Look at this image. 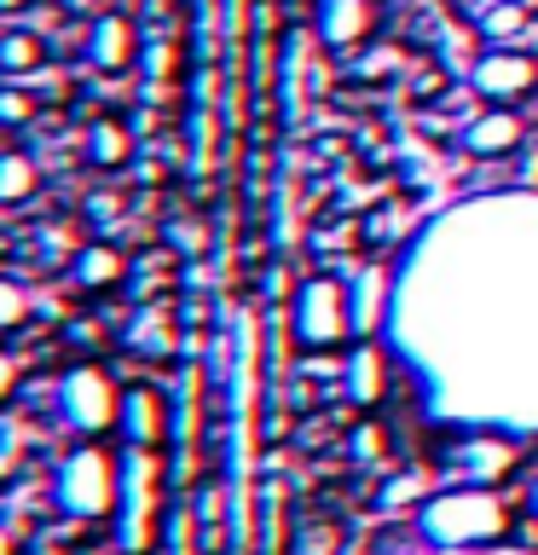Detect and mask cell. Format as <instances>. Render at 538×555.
Returning <instances> with one entry per match:
<instances>
[{"label": "cell", "instance_id": "cell-27", "mask_svg": "<svg viewBox=\"0 0 538 555\" xmlns=\"http://www.w3.org/2000/svg\"><path fill=\"white\" fill-rule=\"evenodd\" d=\"M17 7H24V0H0V12H17Z\"/></svg>", "mask_w": 538, "mask_h": 555}, {"label": "cell", "instance_id": "cell-24", "mask_svg": "<svg viewBox=\"0 0 538 555\" xmlns=\"http://www.w3.org/2000/svg\"><path fill=\"white\" fill-rule=\"evenodd\" d=\"M168 237H174V249H197V243H203L197 225H168Z\"/></svg>", "mask_w": 538, "mask_h": 555}, {"label": "cell", "instance_id": "cell-23", "mask_svg": "<svg viewBox=\"0 0 538 555\" xmlns=\"http://www.w3.org/2000/svg\"><path fill=\"white\" fill-rule=\"evenodd\" d=\"M17 382H24V364H17V353L0 347V405H12V399H17Z\"/></svg>", "mask_w": 538, "mask_h": 555}, {"label": "cell", "instance_id": "cell-15", "mask_svg": "<svg viewBox=\"0 0 538 555\" xmlns=\"http://www.w3.org/2000/svg\"><path fill=\"white\" fill-rule=\"evenodd\" d=\"M139 52V35L121 12H104L93 17V29H87V59H93L99 69H128Z\"/></svg>", "mask_w": 538, "mask_h": 555}, {"label": "cell", "instance_id": "cell-19", "mask_svg": "<svg viewBox=\"0 0 538 555\" xmlns=\"http://www.w3.org/2000/svg\"><path fill=\"white\" fill-rule=\"evenodd\" d=\"M41 59H47L41 35H29V29L0 35V69H7V76H29V69H41Z\"/></svg>", "mask_w": 538, "mask_h": 555}, {"label": "cell", "instance_id": "cell-25", "mask_svg": "<svg viewBox=\"0 0 538 555\" xmlns=\"http://www.w3.org/2000/svg\"><path fill=\"white\" fill-rule=\"evenodd\" d=\"M0 555H17V532L7 527V520H0Z\"/></svg>", "mask_w": 538, "mask_h": 555}, {"label": "cell", "instance_id": "cell-11", "mask_svg": "<svg viewBox=\"0 0 538 555\" xmlns=\"http://www.w3.org/2000/svg\"><path fill=\"white\" fill-rule=\"evenodd\" d=\"M347 312H354V341L359 336H376L388 330L394 319V278L388 267H364L359 278H347Z\"/></svg>", "mask_w": 538, "mask_h": 555}, {"label": "cell", "instance_id": "cell-6", "mask_svg": "<svg viewBox=\"0 0 538 555\" xmlns=\"http://www.w3.org/2000/svg\"><path fill=\"white\" fill-rule=\"evenodd\" d=\"M116 405H121V382L104 364L81 359L59 376V416L81 440H99L104 428H116Z\"/></svg>", "mask_w": 538, "mask_h": 555}, {"label": "cell", "instance_id": "cell-17", "mask_svg": "<svg viewBox=\"0 0 538 555\" xmlns=\"http://www.w3.org/2000/svg\"><path fill=\"white\" fill-rule=\"evenodd\" d=\"M128 156H133V133H128V121L99 116L93 128H87V163H93V168H121Z\"/></svg>", "mask_w": 538, "mask_h": 555}, {"label": "cell", "instance_id": "cell-8", "mask_svg": "<svg viewBox=\"0 0 538 555\" xmlns=\"http://www.w3.org/2000/svg\"><path fill=\"white\" fill-rule=\"evenodd\" d=\"M388 376H394V347L388 341H376V336L347 341V353H342V399L347 405L376 411L382 399H388V388H394Z\"/></svg>", "mask_w": 538, "mask_h": 555}, {"label": "cell", "instance_id": "cell-3", "mask_svg": "<svg viewBox=\"0 0 538 555\" xmlns=\"http://www.w3.org/2000/svg\"><path fill=\"white\" fill-rule=\"evenodd\" d=\"M52 498H59V509L76 515V520L116 515V498H121V451H104L99 440H81L76 451H64L59 475H52Z\"/></svg>", "mask_w": 538, "mask_h": 555}, {"label": "cell", "instance_id": "cell-20", "mask_svg": "<svg viewBox=\"0 0 538 555\" xmlns=\"http://www.w3.org/2000/svg\"><path fill=\"white\" fill-rule=\"evenodd\" d=\"M220 538H226V492L208 486L197 498V550L203 555H220Z\"/></svg>", "mask_w": 538, "mask_h": 555}, {"label": "cell", "instance_id": "cell-7", "mask_svg": "<svg viewBox=\"0 0 538 555\" xmlns=\"http://www.w3.org/2000/svg\"><path fill=\"white\" fill-rule=\"evenodd\" d=\"M469 87L492 104H515V99L538 93V59L521 47H486V52H475V64H469Z\"/></svg>", "mask_w": 538, "mask_h": 555}, {"label": "cell", "instance_id": "cell-18", "mask_svg": "<svg viewBox=\"0 0 538 555\" xmlns=\"http://www.w3.org/2000/svg\"><path fill=\"white\" fill-rule=\"evenodd\" d=\"M41 191V168L29 151H0V208H17Z\"/></svg>", "mask_w": 538, "mask_h": 555}, {"label": "cell", "instance_id": "cell-22", "mask_svg": "<svg viewBox=\"0 0 538 555\" xmlns=\"http://www.w3.org/2000/svg\"><path fill=\"white\" fill-rule=\"evenodd\" d=\"M29 116H35V99L7 87V93H0V128H17V121H29Z\"/></svg>", "mask_w": 538, "mask_h": 555}, {"label": "cell", "instance_id": "cell-26", "mask_svg": "<svg viewBox=\"0 0 538 555\" xmlns=\"http://www.w3.org/2000/svg\"><path fill=\"white\" fill-rule=\"evenodd\" d=\"M527 515H533V520H538V475H533V480H527Z\"/></svg>", "mask_w": 538, "mask_h": 555}, {"label": "cell", "instance_id": "cell-13", "mask_svg": "<svg viewBox=\"0 0 538 555\" xmlns=\"http://www.w3.org/2000/svg\"><path fill=\"white\" fill-rule=\"evenodd\" d=\"M312 29H319V41L324 47H359L364 35L376 29V12H371V0H319V17H312Z\"/></svg>", "mask_w": 538, "mask_h": 555}, {"label": "cell", "instance_id": "cell-9", "mask_svg": "<svg viewBox=\"0 0 538 555\" xmlns=\"http://www.w3.org/2000/svg\"><path fill=\"white\" fill-rule=\"evenodd\" d=\"M116 434H121V446H139V451L163 446L168 440L163 388H151V382H128V388H121V405H116Z\"/></svg>", "mask_w": 538, "mask_h": 555}, {"label": "cell", "instance_id": "cell-14", "mask_svg": "<svg viewBox=\"0 0 538 555\" xmlns=\"http://www.w3.org/2000/svg\"><path fill=\"white\" fill-rule=\"evenodd\" d=\"M121 272H128V255H121L111 237H93V243H81V249L69 255V284L76 289H93V295L116 289Z\"/></svg>", "mask_w": 538, "mask_h": 555}, {"label": "cell", "instance_id": "cell-1", "mask_svg": "<svg viewBox=\"0 0 538 555\" xmlns=\"http://www.w3.org/2000/svg\"><path fill=\"white\" fill-rule=\"evenodd\" d=\"M417 538L440 555L492 550L510 538V509H503L498 486H446L417 503Z\"/></svg>", "mask_w": 538, "mask_h": 555}, {"label": "cell", "instance_id": "cell-2", "mask_svg": "<svg viewBox=\"0 0 538 555\" xmlns=\"http://www.w3.org/2000/svg\"><path fill=\"white\" fill-rule=\"evenodd\" d=\"M163 463L156 451H139V446H121V498H116V515H111V532H116V550L121 555H151L156 538H163Z\"/></svg>", "mask_w": 538, "mask_h": 555}, {"label": "cell", "instance_id": "cell-4", "mask_svg": "<svg viewBox=\"0 0 538 555\" xmlns=\"http://www.w3.org/2000/svg\"><path fill=\"white\" fill-rule=\"evenodd\" d=\"M290 336L302 353H342L354 341V312H347V278H330V272H312L295 284V301H290Z\"/></svg>", "mask_w": 538, "mask_h": 555}, {"label": "cell", "instance_id": "cell-10", "mask_svg": "<svg viewBox=\"0 0 538 555\" xmlns=\"http://www.w3.org/2000/svg\"><path fill=\"white\" fill-rule=\"evenodd\" d=\"M521 139H527V121H521L510 104H486V111L469 116L463 128V151L481 156V163H503V156L521 151Z\"/></svg>", "mask_w": 538, "mask_h": 555}, {"label": "cell", "instance_id": "cell-5", "mask_svg": "<svg viewBox=\"0 0 538 555\" xmlns=\"http://www.w3.org/2000/svg\"><path fill=\"white\" fill-rule=\"evenodd\" d=\"M440 463L458 486H503L521 468V434H510V428H458V440L440 451Z\"/></svg>", "mask_w": 538, "mask_h": 555}, {"label": "cell", "instance_id": "cell-16", "mask_svg": "<svg viewBox=\"0 0 538 555\" xmlns=\"http://www.w3.org/2000/svg\"><path fill=\"white\" fill-rule=\"evenodd\" d=\"M527 24H533L527 0H486L475 12V35L486 47H515L521 35H527Z\"/></svg>", "mask_w": 538, "mask_h": 555}, {"label": "cell", "instance_id": "cell-21", "mask_svg": "<svg viewBox=\"0 0 538 555\" xmlns=\"http://www.w3.org/2000/svg\"><path fill=\"white\" fill-rule=\"evenodd\" d=\"M29 319V289L12 272H0V330H17Z\"/></svg>", "mask_w": 538, "mask_h": 555}, {"label": "cell", "instance_id": "cell-12", "mask_svg": "<svg viewBox=\"0 0 538 555\" xmlns=\"http://www.w3.org/2000/svg\"><path fill=\"white\" fill-rule=\"evenodd\" d=\"M121 347H128L133 359H156L168 364L174 353H180V330H174V319L163 307H139L128 324H121Z\"/></svg>", "mask_w": 538, "mask_h": 555}]
</instances>
